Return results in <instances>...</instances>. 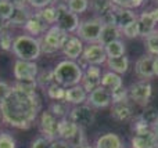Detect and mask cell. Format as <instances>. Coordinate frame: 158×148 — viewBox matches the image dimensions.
<instances>
[{"mask_svg":"<svg viewBox=\"0 0 158 148\" xmlns=\"http://www.w3.org/2000/svg\"><path fill=\"white\" fill-rule=\"evenodd\" d=\"M111 116L118 122H125L133 116V110L129 101H119V102H112L111 107Z\"/></svg>","mask_w":158,"mask_h":148,"instance_id":"cell-19","label":"cell"},{"mask_svg":"<svg viewBox=\"0 0 158 148\" xmlns=\"http://www.w3.org/2000/svg\"><path fill=\"white\" fill-rule=\"evenodd\" d=\"M128 94L132 101L137 102L140 105H146L148 102V100L151 98L153 87L148 82L142 80V82H136L133 85H131V87L128 89Z\"/></svg>","mask_w":158,"mask_h":148,"instance_id":"cell-11","label":"cell"},{"mask_svg":"<svg viewBox=\"0 0 158 148\" xmlns=\"http://www.w3.org/2000/svg\"><path fill=\"white\" fill-rule=\"evenodd\" d=\"M137 22H139L140 35L144 36V38H147L148 35H151V33L156 30L157 22L154 21L150 11H143V13L137 17Z\"/></svg>","mask_w":158,"mask_h":148,"instance_id":"cell-24","label":"cell"},{"mask_svg":"<svg viewBox=\"0 0 158 148\" xmlns=\"http://www.w3.org/2000/svg\"><path fill=\"white\" fill-rule=\"evenodd\" d=\"M83 42L78 38V36H68L65 44L63 46L61 51L63 54L67 57V60L71 61H77L82 57V53H83Z\"/></svg>","mask_w":158,"mask_h":148,"instance_id":"cell-14","label":"cell"},{"mask_svg":"<svg viewBox=\"0 0 158 148\" xmlns=\"http://www.w3.org/2000/svg\"><path fill=\"white\" fill-rule=\"evenodd\" d=\"M0 148H17L15 138L7 132L0 133Z\"/></svg>","mask_w":158,"mask_h":148,"instance_id":"cell-41","label":"cell"},{"mask_svg":"<svg viewBox=\"0 0 158 148\" xmlns=\"http://www.w3.org/2000/svg\"><path fill=\"white\" fill-rule=\"evenodd\" d=\"M3 122V119H2V111H0V123Z\"/></svg>","mask_w":158,"mask_h":148,"instance_id":"cell-54","label":"cell"},{"mask_svg":"<svg viewBox=\"0 0 158 148\" xmlns=\"http://www.w3.org/2000/svg\"><path fill=\"white\" fill-rule=\"evenodd\" d=\"M56 8H57V19H56V24H54L56 26H58L60 29H63L67 33L77 32L79 24H81L79 15L72 13L64 3H60Z\"/></svg>","mask_w":158,"mask_h":148,"instance_id":"cell-6","label":"cell"},{"mask_svg":"<svg viewBox=\"0 0 158 148\" xmlns=\"http://www.w3.org/2000/svg\"><path fill=\"white\" fill-rule=\"evenodd\" d=\"M11 87L18 89V90L24 91L28 94H36V89H38V83L36 80H15V82L11 85Z\"/></svg>","mask_w":158,"mask_h":148,"instance_id":"cell-33","label":"cell"},{"mask_svg":"<svg viewBox=\"0 0 158 148\" xmlns=\"http://www.w3.org/2000/svg\"><path fill=\"white\" fill-rule=\"evenodd\" d=\"M50 148H72L71 144L65 140H61V138H57V140L52 141L50 143Z\"/></svg>","mask_w":158,"mask_h":148,"instance_id":"cell-47","label":"cell"},{"mask_svg":"<svg viewBox=\"0 0 158 148\" xmlns=\"http://www.w3.org/2000/svg\"><path fill=\"white\" fill-rule=\"evenodd\" d=\"M119 36H121V29L118 26H115V25H104L98 43L101 46H106V44L111 43V42L119 40Z\"/></svg>","mask_w":158,"mask_h":148,"instance_id":"cell-27","label":"cell"},{"mask_svg":"<svg viewBox=\"0 0 158 148\" xmlns=\"http://www.w3.org/2000/svg\"><path fill=\"white\" fill-rule=\"evenodd\" d=\"M107 66L110 68L111 72H115L118 75L126 74L129 69V60L125 55H121V57H112V58H107L106 61Z\"/></svg>","mask_w":158,"mask_h":148,"instance_id":"cell-26","label":"cell"},{"mask_svg":"<svg viewBox=\"0 0 158 148\" xmlns=\"http://www.w3.org/2000/svg\"><path fill=\"white\" fill-rule=\"evenodd\" d=\"M150 13H151V15H153L154 21H156L157 24H158V7H157V8H154V10H153V11H150Z\"/></svg>","mask_w":158,"mask_h":148,"instance_id":"cell-51","label":"cell"},{"mask_svg":"<svg viewBox=\"0 0 158 148\" xmlns=\"http://www.w3.org/2000/svg\"><path fill=\"white\" fill-rule=\"evenodd\" d=\"M112 6L114 4H112L111 0H93V8L97 14H100V17L111 10Z\"/></svg>","mask_w":158,"mask_h":148,"instance_id":"cell-38","label":"cell"},{"mask_svg":"<svg viewBox=\"0 0 158 148\" xmlns=\"http://www.w3.org/2000/svg\"><path fill=\"white\" fill-rule=\"evenodd\" d=\"M40 98L38 93L28 94L11 87L6 100L0 104L2 119L6 125L15 129L27 130L33 125L40 111Z\"/></svg>","mask_w":158,"mask_h":148,"instance_id":"cell-1","label":"cell"},{"mask_svg":"<svg viewBox=\"0 0 158 148\" xmlns=\"http://www.w3.org/2000/svg\"><path fill=\"white\" fill-rule=\"evenodd\" d=\"M68 36H69L68 33L64 32L63 29H60L56 25L49 26V29L44 32V35H42L39 38L40 46H42V53H46V54L57 53L58 50L63 49Z\"/></svg>","mask_w":158,"mask_h":148,"instance_id":"cell-4","label":"cell"},{"mask_svg":"<svg viewBox=\"0 0 158 148\" xmlns=\"http://www.w3.org/2000/svg\"><path fill=\"white\" fill-rule=\"evenodd\" d=\"M44 91L47 93V97H49L50 100H53V101H61V100H64V97H65V89H64L63 86L57 85L56 82L53 83V85H50Z\"/></svg>","mask_w":158,"mask_h":148,"instance_id":"cell-34","label":"cell"},{"mask_svg":"<svg viewBox=\"0 0 158 148\" xmlns=\"http://www.w3.org/2000/svg\"><path fill=\"white\" fill-rule=\"evenodd\" d=\"M78 127L81 129H86L90 127L94 123V110L87 104H82V105H75L71 111H69L68 116Z\"/></svg>","mask_w":158,"mask_h":148,"instance_id":"cell-8","label":"cell"},{"mask_svg":"<svg viewBox=\"0 0 158 148\" xmlns=\"http://www.w3.org/2000/svg\"><path fill=\"white\" fill-rule=\"evenodd\" d=\"M131 144L132 148H156L158 143L153 129H146L143 132L135 133Z\"/></svg>","mask_w":158,"mask_h":148,"instance_id":"cell-15","label":"cell"},{"mask_svg":"<svg viewBox=\"0 0 158 148\" xmlns=\"http://www.w3.org/2000/svg\"><path fill=\"white\" fill-rule=\"evenodd\" d=\"M94 148H125L123 147V141L115 133H106L101 134L100 137L96 140Z\"/></svg>","mask_w":158,"mask_h":148,"instance_id":"cell-23","label":"cell"},{"mask_svg":"<svg viewBox=\"0 0 158 148\" xmlns=\"http://www.w3.org/2000/svg\"><path fill=\"white\" fill-rule=\"evenodd\" d=\"M146 46H147L150 55H157L158 57V30H154L151 35L146 38Z\"/></svg>","mask_w":158,"mask_h":148,"instance_id":"cell-37","label":"cell"},{"mask_svg":"<svg viewBox=\"0 0 158 148\" xmlns=\"http://www.w3.org/2000/svg\"><path fill=\"white\" fill-rule=\"evenodd\" d=\"M13 54L17 60L36 61L42 54V46L39 38H33L31 35H17L13 42Z\"/></svg>","mask_w":158,"mask_h":148,"instance_id":"cell-3","label":"cell"},{"mask_svg":"<svg viewBox=\"0 0 158 148\" xmlns=\"http://www.w3.org/2000/svg\"><path fill=\"white\" fill-rule=\"evenodd\" d=\"M154 57L153 55H143L135 64V72L136 75L143 80H148L154 76V69H153Z\"/></svg>","mask_w":158,"mask_h":148,"instance_id":"cell-17","label":"cell"},{"mask_svg":"<svg viewBox=\"0 0 158 148\" xmlns=\"http://www.w3.org/2000/svg\"><path fill=\"white\" fill-rule=\"evenodd\" d=\"M77 148H94V147H92V146H87V144H85V146H82V147H77Z\"/></svg>","mask_w":158,"mask_h":148,"instance_id":"cell-53","label":"cell"},{"mask_svg":"<svg viewBox=\"0 0 158 148\" xmlns=\"http://www.w3.org/2000/svg\"><path fill=\"white\" fill-rule=\"evenodd\" d=\"M65 4L72 13L79 15V14L87 11V8H89V0H68Z\"/></svg>","mask_w":158,"mask_h":148,"instance_id":"cell-35","label":"cell"},{"mask_svg":"<svg viewBox=\"0 0 158 148\" xmlns=\"http://www.w3.org/2000/svg\"><path fill=\"white\" fill-rule=\"evenodd\" d=\"M58 118L54 116L49 110L43 111L39 118V130L42 137L49 140L50 143L58 138Z\"/></svg>","mask_w":158,"mask_h":148,"instance_id":"cell-7","label":"cell"},{"mask_svg":"<svg viewBox=\"0 0 158 148\" xmlns=\"http://www.w3.org/2000/svg\"><path fill=\"white\" fill-rule=\"evenodd\" d=\"M14 38L15 36H13V33H11V28H8L3 33H0V49L3 51H11Z\"/></svg>","mask_w":158,"mask_h":148,"instance_id":"cell-36","label":"cell"},{"mask_svg":"<svg viewBox=\"0 0 158 148\" xmlns=\"http://www.w3.org/2000/svg\"><path fill=\"white\" fill-rule=\"evenodd\" d=\"M39 66L35 61L15 60L13 65V75L15 80H36Z\"/></svg>","mask_w":158,"mask_h":148,"instance_id":"cell-9","label":"cell"},{"mask_svg":"<svg viewBox=\"0 0 158 148\" xmlns=\"http://www.w3.org/2000/svg\"><path fill=\"white\" fill-rule=\"evenodd\" d=\"M139 119L143 125H146V126L148 127V129H153V127L158 123V110L156 107H147L142 112V115L139 116Z\"/></svg>","mask_w":158,"mask_h":148,"instance_id":"cell-28","label":"cell"},{"mask_svg":"<svg viewBox=\"0 0 158 148\" xmlns=\"http://www.w3.org/2000/svg\"><path fill=\"white\" fill-rule=\"evenodd\" d=\"M8 28H11L10 25H8V21H4V19L0 18V33H3L6 29H8Z\"/></svg>","mask_w":158,"mask_h":148,"instance_id":"cell-49","label":"cell"},{"mask_svg":"<svg viewBox=\"0 0 158 148\" xmlns=\"http://www.w3.org/2000/svg\"><path fill=\"white\" fill-rule=\"evenodd\" d=\"M14 7H25L28 6V0H8Z\"/></svg>","mask_w":158,"mask_h":148,"instance_id":"cell-48","label":"cell"},{"mask_svg":"<svg viewBox=\"0 0 158 148\" xmlns=\"http://www.w3.org/2000/svg\"><path fill=\"white\" fill-rule=\"evenodd\" d=\"M79 129H81V127H78L69 118L60 119V122H58V138L65 140L69 143V141L78 134Z\"/></svg>","mask_w":158,"mask_h":148,"instance_id":"cell-21","label":"cell"},{"mask_svg":"<svg viewBox=\"0 0 158 148\" xmlns=\"http://www.w3.org/2000/svg\"><path fill=\"white\" fill-rule=\"evenodd\" d=\"M121 32L129 39H133V38L140 36V29H139V22H137V19L135 22H132V24H129L128 26H125Z\"/></svg>","mask_w":158,"mask_h":148,"instance_id":"cell-42","label":"cell"},{"mask_svg":"<svg viewBox=\"0 0 158 148\" xmlns=\"http://www.w3.org/2000/svg\"><path fill=\"white\" fill-rule=\"evenodd\" d=\"M68 102H65L64 100H61V101H53L52 104H50V108L49 111L53 114L54 116H57V118H67V115L69 114V107H68Z\"/></svg>","mask_w":158,"mask_h":148,"instance_id":"cell-31","label":"cell"},{"mask_svg":"<svg viewBox=\"0 0 158 148\" xmlns=\"http://www.w3.org/2000/svg\"><path fill=\"white\" fill-rule=\"evenodd\" d=\"M129 100V94H128V90L123 87L118 89L117 91L112 93V102H119V101H126Z\"/></svg>","mask_w":158,"mask_h":148,"instance_id":"cell-44","label":"cell"},{"mask_svg":"<svg viewBox=\"0 0 158 148\" xmlns=\"http://www.w3.org/2000/svg\"><path fill=\"white\" fill-rule=\"evenodd\" d=\"M53 4V0H28V6L33 10H42Z\"/></svg>","mask_w":158,"mask_h":148,"instance_id":"cell-43","label":"cell"},{"mask_svg":"<svg viewBox=\"0 0 158 148\" xmlns=\"http://www.w3.org/2000/svg\"><path fill=\"white\" fill-rule=\"evenodd\" d=\"M24 29L27 30V35H31V36H33V38H40V36L44 35V32L49 29V25L42 21L38 17V14L33 13L32 17H31L27 24L24 25Z\"/></svg>","mask_w":158,"mask_h":148,"instance_id":"cell-18","label":"cell"},{"mask_svg":"<svg viewBox=\"0 0 158 148\" xmlns=\"http://www.w3.org/2000/svg\"><path fill=\"white\" fill-rule=\"evenodd\" d=\"M36 83H38V87L46 90L50 85L54 83V74H53V69H43V71H39L38 76H36Z\"/></svg>","mask_w":158,"mask_h":148,"instance_id":"cell-30","label":"cell"},{"mask_svg":"<svg viewBox=\"0 0 158 148\" xmlns=\"http://www.w3.org/2000/svg\"><path fill=\"white\" fill-rule=\"evenodd\" d=\"M153 69H154V76H158V57H154Z\"/></svg>","mask_w":158,"mask_h":148,"instance_id":"cell-50","label":"cell"},{"mask_svg":"<svg viewBox=\"0 0 158 148\" xmlns=\"http://www.w3.org/2000/svg\"><path fill=\"white\" fill-rule=\"evenodd\" d=\"M53 74H54V82L57 85L63 86L64 89H68L81 85V80L83 78V69L79 66L77 61L63 60L54 66Z\"/></svg>","mask_w":158,"mask_h":148,"instance_id":"cell-2","label":"cell"},{"mask_svg":"<svg viewBox=\"0 0 158 148\" xmlns=\"http://www.w3.org/2000/svg\"><path fill=\"white\" fill-rule=\"evenodd\" d=\"M31 148H50V141L44 137H38L32 141Z\"/></svg>","mask_w":158,"mask_h":148,"instance_id":"cell-46","label":"cell"},{"mask_svg":"<svg viewBox=\"0 0 158 148\" xmlns=\"http://www.w3.org/2000/svg\"><path fill=\"white\" fill-rule=\"evenodd\" d=\"M100 86H103L104 89H107L108 91H111V94L114 91H117L118 89L123 87V82L121 79V76L115 72H104L103 76H101V83Z\"/></svg>","mask_w":158,"mask_h":148,"instance_id":"cell-25","label":"cell"},{"mask_svg":"<svg viewBox=\"0 0 158 148\" xmlns=\"http://www.w3.org/2000/svg\"><path fill=\"white\" fill-rule=\"evenodd\" d=\"M153 132H154V134H156V137H157V143H158V123L153 127Z\"/></svg>","mask_w":158,"mask_h":148,"instance_id":"cell-52","label":"cell"},{"mask_svg":"<svg viewBox=\"0 0 158 148\" xmlns=\"http://www.w3.org/2000/svg\"><path fill=\"white\" fill-rule=\"evenodd\" d=\"M32 11L31 7L25 6V7H14V13L11 15V18L8 19V25L10 26H22L28 22V19L32 17Z\"/></svg>","mask_w":158,"mask_h":148,"instance_id":"cell-22","label":"cell"},{"mask_svg":"<svg viewBox=\"0 0 158 148\" xmlns=\"http://www.w3.org/2000/svg\"><path fill=\"white\" fill-rule=\"evenodd\" d=\"M86 102L92 108H107L112 104V94L103 86H98L92 93H89Z\"/></svg>","mask_w":158,"mask_h":148,"instance_id":"cell-13","label":"cell"},{"mask_svg":"<svg viewBox=\"0 0 158 148\" xmlns=\"http://www.w3.org/2000/svg\"><path fill=\"white\" fill-rule=\"evenodd\" d=\"M81 58L87 65L98 66L101 64H106L107 54H106V50H104V46H101L100 43H90L89 46H86L83 49Z\"/></svg>","mask_w":158,"mask_h":148,"instance_id":"cell-10","label":"cell"},{"mask_svg":"<svg viewBox=\"0 0 158 148\" xmlns=\"http://www.w3.org/2000/svg\"><path fill=\"white\" fill-rule=\"evenodd\" d=\"M156 148H158V144H157V146H156Z\"/></svg>","mask_w":158,"mask_h":148,"instance_id":"cell-55","label":"cell"},{"mask_svg":"<svg viewBox=\"0 0 158 148\" xmlns=\"http://www.w3.org/2000/svg\"><path fill=\"white\" fill-rule=\"evenodd\" d=\"M87 96H89V94L86 93V90H85L81 85H77V86L65 89L64 101L68 102V104H72V105H82L87 101Z\"/></svg>","mask_w":158,"mask_h":148,"instance_id":"cell-20","label":"cell"},{"mask_svg":"<svg viewBox=\"0 0 158 148\" xmlns=\"http://www.w3.org/2000/svg\"><path fill=\"white\" fill-rule=\"evenodd\" d=\"M14 13V6L8 0H0V18L8 21Z\"/></svg>","mask_w":158,"mask_h":148,"instance_id":"cell-39","label":"cell"},{"mask_svg":"<svg viewBox=\"0 0 158 148\" xmlns=\"http://www.w3.org/2000/svg\"><path fill=\"white\" fill-rule=\"evenodd\" d=\"M104 50H106L107 58H112V57H121V55H125V43L121 40H115L111 42V43L106 44L104 46Z\"/></svg>","mask_w":158,"mask_h":148,"instance_id":"cell-29","label":"cell"},{"mask_svg":"<svg viewBox=\"0 0 158 148\" xmlns=\"http://www.w3.org/2000/svg\"><path fill=\"white\" fill-rule=\"evenodd\" d=\"M112 4L117 7L128 8V10H133V8H139L140 6L144 3V0H111Z\"/></svg>","mask_w":158,"mask_h":148,"instance_id":"cell-40","label":"cell"},{"mask_svg":"<svg viewBox=\"0 0 158 148\" xmlns=\"http://www.w3.org/2000/svg\"><path fill=\"white\" fill-rule=\"evenodd\" d=\"M38 17L42 19L43 22H46L47 25H52V24H56V19H57V8L54 6H49L46 8H42V10H38L36 11Z\"/></svg>","mask_w":158,"mask_h":148,"instance_id":"cell-32","label":"cell"},{"mask_svg":"<svg viewBox=\"0 0 158 148\" xmlns=\"http://www.w3.org/2000/svg\"><path fill=\"white\" fill-rule=\"evenodd\" d=\"M103 26H104V24H103L100 17H94V18L82 21L81 24H79L77 35L82 42H87L89 44L90 43H98Z\"/></svg>","mask_w":158,"mask_h":148,"instance_id":"cell-5","label":"cell"},{"mask_svg":"<svg viewBox=\"0 0 158 148\" xmlns=\"http://www.w3.org/2000/svg\"><path fill=\"white\" fill-rule=\"evenodd\" d=\"M112 15H114V25L119 28L121 30L137 19L136 14H135L132 10L117 7V6H112Z\"/></svg>","mask_w":158,"mask_h":148,"instance_id":"cell-16","label":"cell"},{"mask_svg":"<svg viewBox=\"0 0 158 148\" xmlns=\"http://www.w3.org/2000/svg\"><path fill=\"white\" fill-rule=\"evenodd\" d=\"M10 91H11V85H8L6 80L0 79V104L6 100V97L8 96Z\"/></svg>","mask_w":158,"mask_h":148,"instance_id":"cell-45","label":"cell"},{"mask_svg":"<svg viewBox=\"0 0 158 148\" xmlns=\"http://www.w3.org/2000/svg\"><path fill=\"white\" fill-rule=\"evenodd\" d=\"M101 69L100 66L96 65H89L86 69L83 71V78L81 80V86L86 90V93H92L96 87H98L101 83Z\"/></svg>","mask_w":158,"mask_h":148,"instance_id":"cell-12","label":"cell"}]
</instances>
